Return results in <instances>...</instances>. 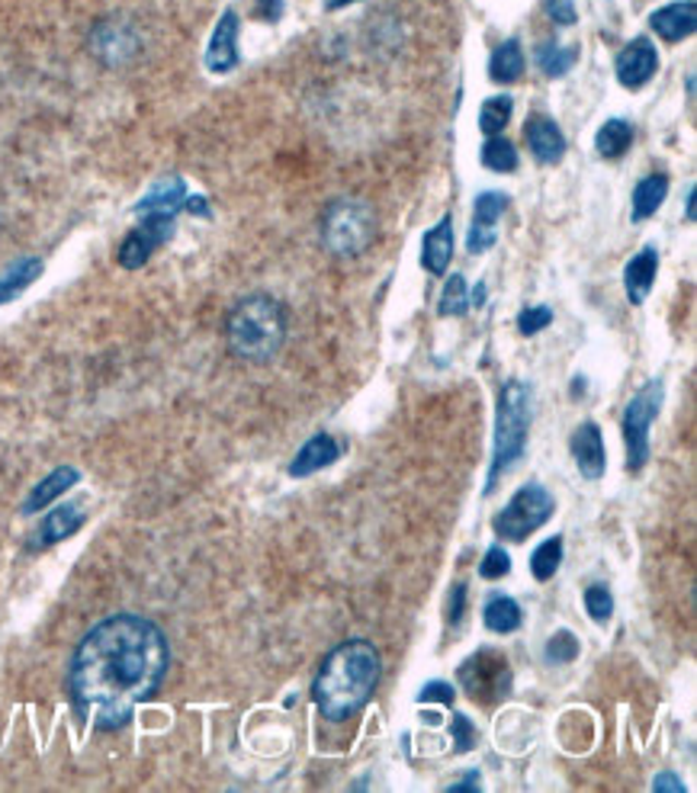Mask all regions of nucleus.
Listing matches in <instances>:
<instances>
[{
    "label": "nucleus",
    "mask_w": 697,
    "mask_h": 793,
    "mask_svg": "<svg viewBox=\"0 0 697 793\" xmlns=\"http://www.w3.org/2000/svg\"><path fill=\"white\" fill-rule=\"evenodd\" d=\"M586 611H589V617L594 624L611 620V614H614V597H611L607 584H589V588H586Z\"/></svg>",
    "instance_id": "nucleus-33"
},
{
    "label": "nucleus",
    "mask_w": 697,
    "mask_h": 793,
    "mask_svg": "<svg viewBox=\"0 0 697 793\" xmlns=\"http://www.w3.org/2000/svg\"><path fill=\"white\" fill-rule=\"evenodd\" d=\"M508 210V197L505 193H495V190H488V193H480L476 197V206H473V225H470V238H466V248L473 251V255H483L488 251L492 245H495V238H498V218L505 215Z\"/></svg>",
    "instance_id": "nucleus-11"
},
{
    "label": "nucleus",
    "mask_w": 697,
    "mask_h": 793,
    "mask_svg": "<svg viewBox=\"0 0 697 793\" xmlns=\"http://www.w3.org/2000/svg\"><path fill=\"white\" fill-rule=\"evenodd\" d=\"M184 210L197 212V215H210V210H206V200H203V197H193V200H184Z\"/></svg>",
    "instance_id": "nucleus-44"
},
{
    "label": "nucleus",
    "mask_w": 697,
    "mask_h": 793,
    "mask_svg": "<svg viewBox=\"0 0 697 793\" xmlns=\"http://www.w3.org/2000/svg\"><path fill=\"white\" fill-rule=\"evenodd\" d=\"M87 49L104 68H126L142 55V33L135 29V23L122 16H107L94 23L87 36Z\"/></svg>",
    "instance_id": "nucleus-9"
},
{
    "label": "nucleus",
    "mask_w": 697,
    "mask_h": 793,
    "mask_svg": "<svg viewBox=\"0 0 697 793\" xmlns=\"http://www.w3.org/2000/svg\"><path fill=\"white\" fill-rule=\"evenodd\" d=\"M528 135V149L540 164H559L566 155V139L559 132V126L550 116H531L524 126Z\"/></svg>",
    "instance_id": "nucleus-17"
},
{
    "label": "nucleus",
    "mask_w": 697,
    "mask_h": 793,
    "mask_svg": "<svg viewBox=\"0 0 697 793\" xmlns=\"http://www.w3.org/2000/svg\"><path fill=\"white\" fill-rule=\"evenodd\" d=\"M184 200H187V187L180 177H164L158 180L135 206L139 218H174L177 212L184 210Z\"/></svg>",
    "instance_id": "nucleus-15"
},
{
    "label": "nucleus",
    "mask_w": 697,
    "mask_h": 793,
    "mask_svg": "<svg viewBox=\"0 0 697 793\" xmlns=\"http://www.w3.org/2000/svg\"><path fill=\"white\" fill-rule=\"evenodd\" d=\"M379 652L367 639H347L324 655L312 682V700L328 720H351L367 707L379 685Z\"/></svg>",
    "instance_id": "nucleus-2"
},
{
    "label": "nucleus",
    "mask_w": 697,
    "mask_h": 793,
    "mask_svg": "<svg viewBox=\"0 0 697 793\" xmlns=\"http://www.w3.org/2000/svg\"><path fill=\"white\" fill-rule=\"evenodd\" d=\"M347 3H357V0H328V10H341V7H347Z\"/></svg>",
    "instance_id": "nucleus-45"
},
{
    "label": "nucleus",
    "mask_w": 697,
    "mask_h": 793,
    "mask_svg": "<svg viewBox=\"0 0 697 793\" xmlns=\"http://www.w3.org/2000/svg\"><path fill=\"white\" fill-rule=\"evenodd\" d=\"M167 665L170 646L158 624L139 614H113L78 642L68 688L84 720L97 730H122L135 707L158 694Z\"/></svg>",
    "instance_id": "nucleus-1"
},
{
    "label": "nucleus",
    "mask_w": 697,
    "mask_h": 793,
    "mask_svg": "<svg viewBox=\"0 0 697 793\" xmlns=\"http://www.w3.org/2000/svg\"><path fill=\"white\" fill-rule=\"evenodd\" d=\"M649 26L665 43H682V39H688L697 29V3L695 0L669 3V7H662V10H655L649 16Z\"/></svg>",
    "instance_id": "nucleus-16"
},
{
    "label": "nucleus",
    "mask_w": 697,
    "mask_h": 793,
    "mask_svg": "<svg viewBox=\"0 0 697 793\" xmlns=\"http://www.w3.org/2000/svg\"><path fill=\"white\" fill-rule=\"evenodd\" d=\"M617 81L627 87V91H640L646 81L655 74V68H659V55H655V46L640 36V39H634L630 46H624V52L617 55Z\"/></svg>",
    "instance_id": "nucleus-12"
},
{
    "label": "nucleus",
    "mask_w": 697,
    "mask_h": 793,
    "mask_svg": "<svg viewBox=\"0 0 697 793\" xmlns=\"http://www.w3.org/2000/svg\"><path fill=\"white\" fill-rule=\"evenodd\" d=\"M43 273V261L39 258H23L13 267H7V273L0 276V306L3 303H13L20 293H26Z\"/></svg>",
    "instance_id": "nucleus-25"
},
{
    "label": "nucleus",
    "mask_w": 697,
    "mask_h": 793,
    "mask_svg": "<svg viewBox=\"0 0 697 793\" xmlns=\"http://www.w3.org/2000/svg\"><path fill=\"white\" fill-rule=\"evenodd\" d=\"M511 572V556L495 543L488 553H485V559H483V566H480V576L483 579H488V582H495V579H505Z\"/></svg>",
    "instance_id": "nucleus-36"
},
{
    "label": "nucleus",
    "mask_w": 697,
    "mask_h": 793,
    "mask_svg": "<svg viewBox=\"0 0 697 793\" xmlns=\"http://www.w3.org/2000/svg\"><path fill=\"white\" fill-rule=\"evenodd\" d=\"M695 218V190H688V222Z\"/></svg>",
    "instance_id": "nucleus-46"
},
{
    "label": "nucleus",
    "mask_w": 697,
    "mask_h": 793,
    "mask_svg": "<svg viewBox=\"0 0 697 793\" xmlns=\"http://www.w3.org/2000/svg\"><path fill=\"white\" fill-rule=\"evenodd\" d=\"M652 791H675V793H682V791H685V784H682V781H678L675 774H669V771H665V774H659V778L652 781Z\"/></svg>",
    "instance_id": "nucleus-41"
},
{
    "label": "nucleus",
    "mask_w": 697,
    "mask_h": 793,
    "mask_svg": "<svg viewBox=\"0 0 697 793\" xmlns=\"http://www.w3.org/2000/svg\"><path fill=\"white\" fill-rule=\"evenodd\" d=\"M319 235L328 255L347 261L364 255L376 238V212L364 200H331L319 218Z\"/></svg>",
    "instance_id": "nucleus-5"
},
{
    "label": "nucleus",
    "mask_w": 697,
    "mask_h": 793,
    "mask_svg": "<svg viewBox=\"0 0 697 793\" xmlns=\"http://www.w3.org/2000/svg\"><path fill=\"white\" fill-rule=\"evenodd\" d=\"M572 457H576L579 473L589 478V482L604 476L607 453H604V437H601L598 424L586 422L582 427H576V434H572Z\"/></svg>",
    "instance_id": "nucleus-14"
},
{
    "label": "nucleus",
    "mask_w": 697,
    "mask_h": 793,
    "mask_svg": "<svg viewBox=\"0 0 697 793\" xmlns=\"http://www.w3.org/2000/svg\"><path fill=\"white\" fill-rule=\"evenodd\" d=\"M430 700H434V703H447V707H450V703L457 700V690L450 688L447 682H430V685H425L422 694H418V703H430Z\"/></svg>",
    "instance_id": "nucleus-39"
},
{
    "label": "nucleus",
    "mask_w": 697,
    "mask_h": 793,
    "mask_svg": "<svg viewBox=\"0 0 697 793\" xmlns=\"http://www.w3.org/2000/svg\"><path fill=\"white\" fill-rule=\"evenodd\" d=\"M655 273H659V251L652 245H646L643 251L624 270V289H627V299L634 306H643L652 283H655Z\"/></svg>",
    "instance_id": "nucleus-21"
},
{
    "label": "nucleus",
    "mask_w": 697,
    "mask_h": 793,
    "mask_svg": "<svg viewBox=\"0 0 697 793\" xmlns=\"http://www.w3.org/2000/svg\"><path fill=\"white\" fill-rule=\"evenodd\" d=\"M483 164L495 174H511V170H518V152L508 139L488 135V142L483 145Z\"/></svg>",
    "instance_id": "nucleus-30"
},
{
    "label": "nucleus",
    "mask_w": 697,
    "mask_h": 793,
    "mask_svg": "<svg viewBox=\"0 0 697 793\" xmlns=\"http://www.w3.org/2000/svg\"><path fill=\"white\" fill-rule=\"evenodd\" d=\"M450 733H453V745H457V755H466V751H473L476 748V742H480V733H476V726L470 723V717H463V713H457L453 720H450Z\"/></svg>",
    "instance_id": "nucleus-35"
},
{
    "label": "nucleus",
    "mask_w": 697,
    "mask_h": 793,
    "mask_svg": "<svg viewBox=\"0 0 697 793\" xmlns=\"http://www.w3.org/2000/svg\"><path fill=\"white\" fill-rule=\"evenodd\" d=\"M476 788H480V774H476V771H470L463 781L450 784V791H476Z\"/></svg>",
    "instance_id": "nucleus-43"
},
{
    "label": "nucleus",
    "mask_w": 697,
    "mask_h": 793,
    "mask_svg": "<svg viewBox=\"0 0 697 793\" xmlns=\"http://www.w3.org/2000/svg\"><path fill=\"white\" fill-rule=\"evenodd\" d=\"M630 145H634V126L624 119H607L594 135V149L601 158H621Z\"/></svg>",
    "instance_id": "nucleus-27"
},
{
    "label": "nucleus",
    "mask_w": 697,
    "mask_h": 793,
    "mask_svg": "<svg viewBox=\"0 0 697 793\" xmlns=\"http://www.w3.org/2000/svg\"><path fill=\"white\" fill-rule=\"evenodd\" d=\"M579 61V52L572 46H563L556 39H546L536 46V68L546 74V78H563L572 71V64Z\"/></svg>",
    "instance_id": "nucleus-28"
},
{
    "label": "nucleus",
    "mask_w": 697,
    "mask_h": 793,
    "mask_svg": "<svg viewBox=\"0 0 697 793\" xmlns=\"http://www.w3.org/2000/svg\"><path fill=\"white\" fill-rule=\"evenodd\" d=\"M206 68L213 74H228L232 68H238V13L235 10H225L215 23L213 39L206 46Z\"/></svg>",
    "instance_id": "nucleus-13"
},
{
    "label": "nucleus",
    "mask_w": 697,
    "mask_h": 793,
    "mask_svg": "<svg viewBox=\"0 0 697 793\" xmlns=\"http://www.w3.org/2000/svg\"><path fill=\"white\" fill-rule=\"evenodd\" d=\"M81 528H84V511H81V505H61V508H55V511H49V514L43 518V524H39L36 536H33V549H43V546L61 543V540H68L71 533H78Z\"/></svg>",
    "instance_id": "nucleus-20"
},
{
    "label": "nucleus",
    "mask_w": 697,
    "mask_h": 793,
    "mask_svg": "<svg viewBox=\"0 0 697 793\" xmlns=\"http://www.w3.org/2000/svg\"><path fill=\"white\" fill-rule=\"evenodd\" d=\"M258 13H261V16H268V20H280L283 7H280V0H261Z\"/></svg>",
    "instance_id": "nucleus-42"
},
{
    "label": "nucleus",
    "mask_w": 697,
    "mask_h": 793,
    "mask_svg": "<svg viewBox=\"0 0 697 793\" xmlns=\"http://www.w3.org/2000/svg\"><path fill=\"white\" fill-rule=\"evenodd\" d=\"M553 495L543 485H524L515 492V498L495 514L492 530L498 540L508 543H524L534 530H540L553 518Z\"/></svg>",
    "instance_id": "nucleus-6"
},
{
    "label": "nucleus",
    "mask_w": 697,
    "mask_h": 793,
    "mask_svg": "<svg viewBox=\"0 0 697 793\" xmlns=\"http://www.w3.org/2000/svg\"><path fill=\"white\" fill-rule=\"evenodd\" d=\"M225 341L238 360L270 364L286 341V312L270 296H248L225 318Z\"/></svg>",
    "instance_id": "nucleus-3"
},
{
    "label": "nucleus",
    "mask_w": 697,
    "mask_h": 793,
    "mask_svg": "<svg viewBox=\"0 0 697 793\" xmlns=\"http://www.w3.org/2000/svg\"><path fill=\"white\" fill-rule=\"evenodd\" d=\"M546 13L553 16V23L559 26H572L579 20V10L572 0H546Z\"/></svg>",
    "instance_id": "nucleus-38"
},
{
    "label": "nucleus",
    "mask_w": 697,
    "mask_h": 793,
    "mask_svg": "<svg viewBox=\"0 0 697 793\" xmlns=\"http://www.w3.org/2000/svg\"><path fill=\"white\" fill-rule=\"evenodd\" d=\"M531 430V389L521 379H508L498 392V415H495V447H492V466L485 495L495 492L498 478L505 476L528 447Z\"/></svg>",
    "instance_id": "nucleus-4"
},
{
    "label": "nucleus",
    "mask_w": 697,
    "mask_h": 793,
    "mask_svg": "<svg viewBox=\"0 0 697 793\" xmlns=\"http://www.w3.org/2000/svg\"><path fill=\"white\" fill-rule=\"evenodd\" d=\"M450 258H453V222H450V215H444L422 241V267L430 276H444L450 267Z\"/></svg>",
    "instance_id": "nucleus-19"
},
{
    "label": "nucleus",
    "mask_w": 697,
    "mask_h": 793,
    "mask_svg": "<svg viewBox=\"0 0 697 793\" xmlns=\"http://www.w3.org/2000/svg\"><path fill=\"white\" fill-rule=\"evenodd\" d=\"M511 113H515L511 97H488L480 113V129L485 135H501V129L511 122Z\"/></svg>",
    "instance_id": "nucleus-31"
},
{
    "label": "nucleus",
    "mask_w": 697,
    "mask_h": 793,
    "mask_svg": "<svg viewBox=\"0 0 697 793\" xmlns=\"http://www.w3.org/2000/svg\"><path fill=\"white\" fill-rule=\"evenodd\" d=\"M78 478L81 473L74 470V466H58L55 473L43 478L33 492H29V498H26V505H23V514H36V511H43V508H49L58 495H64L71 485H78Z\"/></svg>",
    "instance_id": "nucleus-22"
},
{
    "label": "nucleus",
    "mask_w": 697,
    "mask_h": 793,
    "mask_svg": "<svg viewBox=\"0 0 697 793\" xmlns=\"http://www.w3.org/2000/svg\"><path fill=\"white\" fill-rule=\"evenodd\" d=\"M665 197H669V177L665 174H649V177H643L637 184V190H634V218L643 222L649 215H655L659 206L665 203Z\"/></svg>",
    "instance_id": "nucleus-26"
},
{
    "label": "nucleus",
    "mask_w": 697,
    "mask_h": 793,
    "mask_svg": "<svg viewBox=\"0 0 697 793\" xmlns=\"http://www.w3.org/2000/svg\"><path fill=\"white\" fill-rule=\"evenodd\" d=\"M576 655H579V639L569 630H559V634L550 636V642H546V659L550 662L569 665V662H576Z\"/></svg>",
    "instance_id": "nucleus-34"
},
{
    "label": "nucleus",
    "mask_w": 697,
    "mask_h": 793,
    "mask_svg": "<svg viewBox=\"0 0 697 793\" xmlns=\"http://www.w3.org/2000/svg\"><path fill=\"white\" fill-rule=\"evenodd\" d=\"M463 604H466V584H453V591H450V607H447V620L457 627L460 620H463Z\"/></svg>",
    "instance_id": "nucleus-40"
},
{
    "label": "nucleus",
    "mask_w": 697,
    "mask_h": 793,
    "mask_svg": "<svg viewBox=\"0 0 697 793\" xmlns=\"http://www.w3.org/2000/svg\"><path fill=\"white\" fill-rule=\"evenodd\" d=\"M457 682H460V688L470 694V700L495 707L498 700H505L511 694L508 659L501 652H495V649H480L476 655H470L457 668Z\"/></svg>",
    "instance_id": "nucleus-8"
},
{
    "label": "nucleus",
    "mask_w": 697,
    "mask_h": 793,
    "mask_svg": "<svg viewBox=\"0 0 697 793\" xmlns=\"http://www.w3.org/2000/svg\"><path fill=\"white\" fill-rule=\"evenodd\" d=\"M483 620H485V627H488L492 634L505 636V634H515V630H521V620H524V614H521V604H518L515 597H508V594H495V597H492V601L485 604Z\"/></svg>",
    "instance_id": "nucleus-24"
},
{
    "label": "nucleus",
    "mask_w": 697,
    "mask_h": 793,
    "mask_svg": "<svg viewBox=\"0 0 697 793\" xmlns=\"http://www.w3.org/2000/svg\"><path fill=\"white\" fill-rule=\"evenodd\" d=\"M559 563H563V536H553V540L540 543L534 549V556H531V572H534L536 582H550L556 576Z\"/></svg>",
    "instance_id": "nucleus-29"
},
{
    "label": "nucleus",
    "mask_w": 697,
    "mask_h": 793,
    "mask_svg": "<svg viewBox=\"0 0 697 793\" xmlns=\"http://www.w3.org/2000/svg\"><path fill=\"white\" fill-rule=\"evenodd\" d=\"M524 74V52H521V43L518 39H508L501 43L492 58H488V78L495 84H515L518 78Z\"/></svg>",
    "instance_id": "nucleus-23"
},
{
    "label": "nucleus",
    "mask_w": 697,
    "mask_h": 793,
    "mask_svg": "<svg viewBox=\"0 0 697 793\" xmlns=\"http://www.w3.org/2000/svg\"><path fill=\"white\" fill-rule=\"evenodd\" d=\"M665 389L659 379H649L624 409V443H627V473H640L649 463V427L659 418Z\"/></svg>",
    "instance_id": "nucleus-7"
},
{
    "label": "nucleus",
    "mask_w": 697,
    "mask_h": 793,
    "mask_svg": "<svg viewBox=\"0 0 697 793\" xmlns=\"http://www.w3.org/2000/svg\"><path fill=\"white\" fill-rule=\"evenodd\" d=\"M440 316H466L470 309V293H466V280L460 273H453L447 283H444V293H440V303H437Z\"/></svg>",
    "instance_id": "nucleus-32"
},
{
    "label": "nucleus",
    "mask_w": 697,
    "mask_h": 793,
    "mask_svg": "<svg viewBox=\"0 0 697 793\" xmlns=\"http://www.w3.org/2000/svg\"><path fill=\"white\" fill-rule=\"evenodd\" d=\"M553 321V309H546V306H534V309H524L521 316H518V331L521 334H540L546 324Z\"/></svg>",
    "instance_id": "nucleus-37"
},
{
    "label": "nucleus",
    "mask_w": 697,
    "mask_h": 793,
    "mask_svg": "<svg viewBox=\"0 0 697 793\" xmlns=\"http://www.w3.org/2000/svg\"><path fill=\"white\" fill-rule=\"evenodd\" d=\"M174 232V218H142L139 228H132L119 245V264L126 270H139L149 264V258L162 248Z\"/></svg>",
    "instance_id": "nucleus-10"
},
{
    "label": "nucleus",
    "mask_w": 697,
    "mask_h": 793,
    "mask_svg": "<svg viewBox=\"0 0 697 793\" xmlns=\"http://www.w3.org/2000/svg\"><path fill=\"white\" fill-rule=\"evenodd\" d=\"M341 457V443L331 437V434H316L303 443V450L296 453V460L290 463V476L293 478H306L312 473H319L324 466L338 463Z\"/></svg>",
    "instance_id": "nucleus-18"
}]
</instances>
